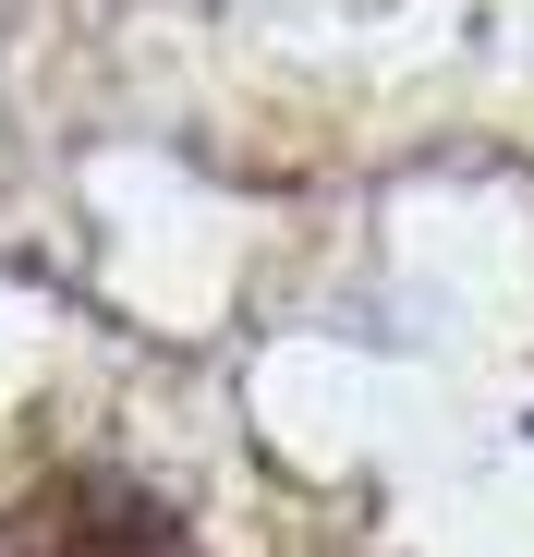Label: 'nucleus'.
Instances as JSON below:
<instances>
[{
  "mask_svg": "<svg viewBox=\"0 0 534 557\" xmlns=\"http://www.w3.org/2000/svg\"><path fill=\"white\" fill-rule=\"evenodd\" d=\"M0 557H195L183 509L110 460H61V473L0 497Z\"/></svg>",
  "mask_w": 534,
  "mask_h": 557,
  "instance_id": "obj_1",
  "label": "nucleus"
}]
</instances>
